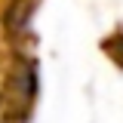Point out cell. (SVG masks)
<instances>
[{
	"label": "cell",
	"instance_id": "1",
	"mask_svg": "<svg viewBox=\"0 0 123 123\" xmlns=\"http://www.w3.org/2000/svg\"><path fill=\"white\" fill-rule=\"evenodd\" d=\"M43 0H0V123H31L40 98L37 34Z\"/></svg>",
	"mask_w": 123,
	"mask_h": 123
}]
</instances>
